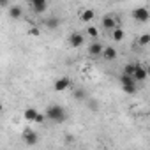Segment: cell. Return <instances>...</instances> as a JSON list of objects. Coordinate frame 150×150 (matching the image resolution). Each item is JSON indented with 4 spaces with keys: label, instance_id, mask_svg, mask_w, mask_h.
Instances as JSON below:
<instances>
[{
    "label": "cell",
    "instance_id": "1",
    "mask_svg": "<svg viewBox=\"0 0 150 150\" xmlns=\"http://www.w3.org/2000/svg\"><path fill=\"white\" fill-rule=\"evenodd\" d=\"M46 117H48V120H51L55 124H62L67 120V111L60 104H50L46 108Z\"/></svg>",
    "mask_w": 150,
    "mask_h": 150
},
{
    "label": "cell",
    "instance_id": "2",
    "mask_svg": "<svg viewBox=\"0 0 150 150\" xmlns=\"http://www.w3.org/2000/svg\"><path fill=\"white\" fill-rule=\"evenodd\" d=\"M131 16H132V20H134L136 23H146V21L150 20V9L145 7V6L136 7V9H132Z\"/></svg>",
    "mask_w": 150,
    "mask_h": 150
},
{
    "label": "cell",
    "instance_id": "3",
    "mask_svg": "<svg viewBox=\"0 0 150 150\" xmlns=\"http://www.w3.org/2000/svg\"><path fill=\"white\" fill-rule=\"evenodd\" d=\"M67 44L71 48H81L85 44V34H81V32H72L69 35V39H67Z\"/></svg>",
    "mask_w": 150,
    "mask_h": 150
},
{
    "label": "cell",
    "instance_id": "4",
    "mask_svg": "<svg viewBox=\"0 0 150 150\" xmlns=\"http://www.w3.org/2000/svg\"><path fill=\"white\" fill-rule=\"evenodd\" d=\"M71 87H72V81H71V78H67V76H62V78L55 80V83H53V88H55L57 92H65V90H69Z\"/></svg>",
    "mask_w": 150,
    "mask_h": 150
},
{
    "label": "cell",
    "instance_id": "5",
    "mask_svg": "<svg viewBox=\"0 0 150 150\" xmlns=\"http://www.w3.org/2000/svg\"><path fill=\"white\" fill-rule=\"evenodd\" d=\"M21 138H23L25 145H28V146H34V145H37V141H39L37 132H35V131H32V129H25Z\"/></svg>",
    "mask_w": 150,
    "mask_h": 150
},
{
    "label": "cell",
    "instance_id": "6",
    "mask_svg": "<svg viewBox=\"0 0 150 150\" xmlns=\"http://www.w3.org/2000/svg\"><path fill=\"white\" fill-rule=\"evenodd\" d=\"M101 23H103V28H104V30H110V32H111L115 27H118V18L113 16V14H106Z\"/></svg>",
    "mask_w": 150,
    "mask_h": 150
},
{
    "label": "cell",
    "instance_id": "7",
    "mask_svg": "<svg viewBox=\"0 0 150 150\" xmlns=\"http://www.w3.org/2000/svg\"><path fill=\"white\" fill-rule=\"evenodd\" d=\"M103 51H104V46L96 39L90 46H88V55L92 57V58H97V57H103Z\"/></svg>",
    "mask_w": 150,
    "mask_h": 150
},
{
    "label": "cell",
    "instance_id": "8",
    "mask_svg": "<svg viewBox=\"0 0 150 150\" xmlns=\"http://www.w3.org/2000/svg\"><path fill=\"white\" fill-rule=\"evenodd\" d=\"M134 80H136V81H145V80H148V71H146V67H145V65H141L139 62H136Z\"/></svg>",
    "mask_w": 150,
    "mask_h": 150
},
{
    "label": "cell",
    "instance_id": "9",
    "mask_svg": "<svg viewBox=\"0 0 150 150\" xmlns=\"http://www.w3.org/2000/svg\"><path fill=\"white\" fill-rule=\"evenodd\" d=\"M30 6L35 14H42L48 9V0H30Z\"/></svg>",
    "mask_w": 150,
    "mask_h": 150
},
{
    "label": "cell",
    "instance_id": "10",
    "mask_svg": "<svg viewBox=\"0 0 150 150\" xmlns=\"http://www.w3.org/2000/svg\"><path fill=\"white\" fill-rule=\"evenodd\" d=\"M7 14H9L11 20H20V18L23 16V7H21V6H11V7L7 9Z\"/></svg>",
    "mask_w": 150,
    "mask_h": 150
},
{
    "label": "cell",
    "instance_id": "11",
    "mask_svg": "<svg viewBox=\"0 0 150 150\" xmlns=\"http://www.w3.org/2000/svg\"><path fill=\"white\" fill-rule=\"evenodd\" d=\"M124 37H125V30H124L122 27H115V28L111 30V39H113V42H120V41H124Z\"/></svg>",
    "mask_w": 150,
    "mask_h": 150
},
{
    "label": "cell",
    "instance_id": "12",
    "mask_svg": "<svg viewBox=\"0 0 150 150\" xmlns=\"http://www.w3.org/2000/svg\"><path fill=\"white\" fill-rule=\"evenodd\" d=\"M72 97L76 99V101L85 103V101L88 99V92H87L85 88H74V90H72Z\"/></svg>",
    "mask_w": 150,
    "mask_h": 150
},
{
    "label": "cell",
    "instance_id": "13",
    "mask_svg": "<svg viewBox=\"0 0 150 150\" xmlns=\"http://www.w3.org/2000/svg\"><path fill=\"white\" fill-rule=\"evenodd\" d=\"M103 58H104V60H108V62L115 60V58H117V50H115L113 46H104V51H103Z\"/></svg>",
    "mask_w": 150,
    "mask_h": 150
},
{
    "label": "cell",
    "instance_id": "14",
    "mask_svg": "<svg viewBox=\"0 0 150 150\" xmlns=\"http://www.w3.org/2000/svg\"><path fill=\"white\" fill-rule=\"evenodd\" d=\"M37 113H39V111H37L34 106H28V108L23 111V117H25V120H27V122H35Z\"/></svg>",
    "mask_w": 150,
    "mask_h": 150
},
{
    "label": "cell",
    "instance_id": "15",
    "mask_svg": "<svg viewBox=\"0 0 150 150\" xmlns=\"http://www.w3.org/2000/svg\"><path fill=\"white\" fill-rule=\"evenodd\" d=\"M42 23H44V27L50 28V30H55V28L60 27V20H58V18H48V20H44Z\"/></svg>",
    "mask_w": 150,
    "mask_h": 150
},
{
    "label": "cell",
    "instance_id": "16",
    "mask_svg": "<svg viewBox=\"0 0 150 150\" xmlns=\"http://www.w3.org/2000/svg\"><path fill=\"white\" fill-rule=\"evenodd\" d=\"M81 21H85V23H90L94 18H96V13H94V9H85L83 13H81Z\"/></svg>",
    "mask_w": 150,
    "mask_h": 150
},
{
    "label": "cell",
    "instance_id": "17",
    "mask_svg": "<svg viewBox=\"0 0 150 150\" xmlns=\"http://www.w3.org/2000/svg\"><path fill=\"white\" fill-rule=\"evenodd\" d=\"M122 90H124L125 94H129V96H134V94H136V81H134V83H125V85H122Z\"/></svg>",
    "mask_w": 150,
    "mask_h": 150
},
{
    "label": "cell",
    "instance_id": "18",
    "mask_svg": "<svg viewBox=\"0 0 150 150\" xmlns=\"http://www.w3.org/2000/svg\"><path fill=\"white\" fill-rule=\"evenodd\" d=\"M134 71H136V62H129L124 65V74H129V76H134Z\"/></svg>",
    "mask_w": 150,
    "mask_h": 150
},
{
    "label": "cell",
    "instance_id": "19",
    "mask_svg": "<svg viewBox=\"0 0 150 150\" xmlns=\"http://www.w3.org/2000/svg\"><path fill=\"white\" fill-rule=\"evenodd\" d=\"M136 42H138V46H146V44H150V34H141Z\"/></svg>",
    "mask_w": 150,
    "mask_h": 150
},
{
    "label": "cell",
    "instance_id": "20",
    "mask_svg": "<svg viewBox=\"0 0 150 150\" xmlns=\"http://www.w3.org/2000/svg\"><path fill=\"white\" fill-rule=\"evenodd\" d=\"M85 103H87V108H88L90 111H97V110H99V103H97L96 99H90V97H88Z\"/></svg>",
    "mask_w": 150,
    "mask_h": 150
},
{
    "label": "cell",
    "instance_id": "21",
    "mask_svg": "<svg viewBox=\"0 0 150 150\" xmlns=\"http://www.w3.org/2000/svg\"><path fill=\"white\" fill-rule=\"evenodd\" d=\"M87 35H88V37H92V39L96 41V39L99 37V30H97L96 27H88V28H87Z\"/></svg>",
    "mask_w": 150,
    "mask_h": 150
},
{
    "label": "cell",
    "instance_id": "22",
    "mask_svg": "<svg viewBox=\"0 0 150 150\" xmlns=\"http://www.w3.org/2000/svg\"><path fill=\"white\" fill-rule=\"evenodd\" d=\"M44 120H48L46 113H44V115H42V113H37V117H35V124H42Z\"/></svg>",
    "mask_w": 150,
    "mask_h": 150
},
{
    "label": "cell",
    "instance_id": "23",
    "mask_svg": "<svg viewBox=\"0 0 150 150\" xmlns=\"http://www.w3.org/2000/svg\"><path fill=\"white\" fill-rule=\"evenodd\" d=\"M39 34H41V32H39V30H37L35 27H32V28H28V35H34V37H39Z\"/></svg>",
    "mask_w": 150,
    "mask_h": 150
},
{
    "label": "cell",
    "instance_id": "24",
    "mask_svg": "<svg viewBox=\"0 0 150 150\" xmlns=\"http://www.w3.org/2000/svg\"><path fill=\"white\" fill-rule=\"evenodd\" d=\"M0 6H2L4 9H9L11 6H9V0H0Z\"/></svg>",
    "mask_w": 150,
    "mask_h": 150
},
{
    "label": "cell",
    "instance_id": "25",
    "mask_svg": "<svg viewBox=\"0 0 150 150\" xmlns=\"http://www.w3.org/2000/svg\"><path fill=\"white\" fill-rule=\"evenodd\" d=\"M74 141V136L72 134H65V143H72Z\"/></svg>",
    "mask_w": 150,
    "mask_h": 150
},
{
    "label": "cell",
    "instance_id": "26",
    "mask_svg": "<svg viewBox=\"0 0 150 150\" xmlns=\"http://www.w3.org/2000/svg\"><path fill=\"white\" fill-rule=\"evenodd\" d=\"M146 71H148V80H150V65H146Z\"/></svg>",
    "mask_w": 150,
    "mask_h": 150
},
{
    "label": "cell",
    "instance_id": "27",
    "mask_svg": "<svg viewBox=\"0 0 150 150\" xmlns=\"http://www.w3.org/2000/svg\"><path fill=\"white\" fill-rule=\"evenodd\" d=\"M115 2H122V0H115Z\"/></svg>",
    "mask_w": 150,
    "mask_h": 150
},
{
    "label": "cell",
    "instance_id": "28",
    "mask_svg": "<svg viewBox=\"0 0 150 150\" xmlns=\"http://www.w3.org/2000/svg\"><path fill=\"white\" fill-rule=\"evenodd\" d=\"M148 113H150V110H148Z\"/></svg>",
    "mask_w": 150,
    "mask_h": 150
}]
</instances>
